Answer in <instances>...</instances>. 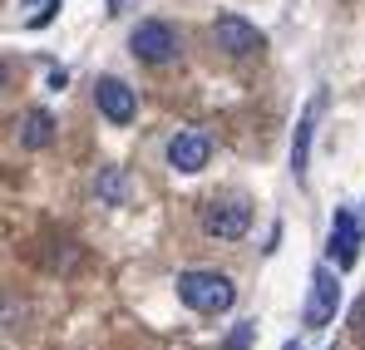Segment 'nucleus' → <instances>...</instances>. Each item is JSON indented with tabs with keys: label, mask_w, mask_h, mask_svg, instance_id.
<instances>
[{
	"label": "nucleus",
	"mask_w": 365,
	"mask_h": 350,
	"mask_svg": "<svg viewBox=\"0 0 365 350\" xmlns=\"http://www.w3.org/2000/svg\"><path fill=\"white\" fill-rule=\"evenodd\" d=\"M178 301L187 306V311H197V316H222V311H232L237 287H232V277H222V272L192 267V272L178 277Z\"/></svg>",
	"instance_id": "nucleus-1"
},
{
	"label": "nucleus",
	"mask_w": 365,
	"mask_h": 350,
	"mask_svg": "<svg viewBox=\"0 0 365 350\" xmlns=\"http://www.w3.org/2000/svg\"><path fill=\"white\" fill-rule=\"evenodd\" d=\"M197 222H202V232L217 237V242H237L252 227V207H247L242 197H207L197 207Z\"/></svg>",
	"instance_id": "nucleus-2"
},
{
	"label": "nucleus",
	"mask_w": 365,
	"mask_h": 350,
	"mask_svg": "<svg viewBox=\"0 0 365 350\" xmlns=\"http://www.w3.org/2000/svg\"><path fill=\"white\" fill-rule=\"evenodd\" d=\"M212 40H217V50H227L232 59H252L267 50V35L247 20V15H237V10H222L217 20H212Z\"/></svg>",
	"instance_id": "nucleus-3"
},
{
	"label": "nucleus",
	"mask_w": 365,
	"mask_h": 350,
	"mask_svg": "<svg viewBox=\"0 0 365 350\" xmlns=\"http://www.w3.org/2000/svg\"><path fill=\"white\" fill-rule=\"evenodd\" d=\"M128 50L143 64H168V59L178 55V30L168 20H138L133 35H128Z\"/></svg>",
	"instance_id": "nucleus-4"
},
{
	"label": "nucleus",
	"mask_w": 365,
	"mask_h": 350,
	"mask_svg": "<svg viewBox=\"0 0 365 350\" xmlns=\"http://www.w3.org/2000/svg\"><path fill=\"white\" fill-rule=\"evenodd\" d=\"M361 242H365L361 217H356L351 207H336V217H331V237H326V252H331L336 272H351V267L361 262Z\"/></svg>",
	"instance_id": "nucleus-5"
},
{
	"label": "nucleus",
	"mask_w": 365,
	"mask_h": 350,
	"mask_svg": "<svg viewBox=\"0 0 365 350\" xmlns=\"http://www.w3.org/2000/svg\"><path fill=\"white\" fill-rule=\"evenodd\" d=\"M336 306H341V287H336V272L331 267H316L311 272V296H306V331H326L336 321Z\"/></svg>",
	"instance_id": "nucleus-6"
},
{
	"label": "nucleus",
	"mask_w": 365,
	"mask_h": 350,
	"mask_svg": "<svg viewBox=\"0 0 365 350\" xmlns=\"http://www.w3.org/2000/svg\"><path fill=\"white\" fill-rule=\"evenodd\" d=\"M94 104H99V114L109 118L114 128H128V123L138 118V94L123 84L119 74H104V79L94 84Z\"/></svg>",
	"instance_id": "nucleus-7"
},
{
	"label": "nucleus",
	"mask_w": 365,
	"mask_h": 350,
	"mask_svg": "<svg viewBox=\"0 0 365 350\" xmlns=\"http://www.w3.org/2000/svg\"><path fill=\"white\" fill-rule=\"evenodd\" d=\"M321 114H326V89H311L302 118H297V133H292V173H297V182H306V168H311V138H316Z\"/></svg>",
	"instance_id": "nucleus-8"
},
{
	"label": "nucleus",
	"mask_w": 365,
	"mask_h": 350,
	"mask_svg": "<svg viewBox=\"0 0 365 350\" xmlns=\"http://www.w3.org/2000/svg\"><path fill=\"white\" fill-rule=\"evenodd\" d=\"M207 158H212V138H207V133L182 128V133L168 138V168H173V173H202Z\"/></svg>",
	"instance_id": "nucleus-9"
},
{
	"label": "nucleus",
	"mask_w": 365,
	"mask_h": 350,
	"mask_svg": "<svg viewBox=\"0 0 365 350\" xmlns=\"http://www.w3.org/2000/svg\"><path fill=\"white\" fill-rule=\"evenodd\" d=\"M50 143H55V118L45 114V109H30L25 123H20V148L40 153V148H50Z\"/></svg>",
	"instance_id": "nucleus-10"
},
{
	"label": "nucleus",
	"mask_w": 365,
	"mask_h": 350,
	"mask_svg": "<svg viewBox=\"0 0 365 350\" xmlns=\"http://www.w3.org/2000/svg\"><path fill=\"white\" fill-rule=\"evenodd\" d=\"M94 192H99V202H104V207H119L123 192H128V177H123V168H99V177H94Z\"/></svg>",
	"instance_id": "nucleus-11"
},
{
	"label": "nucleus",
	"mask_w": 365,
	"mask_h": 350,
	"mask_svg": "<svg viewBox=\"0 0 365 350\" xmlns=\"http://www.w3.org/2000/svg\"><path fill=\"white\" fill-rule=\"evenodd\" d=\"M252 341H257V321H242V326H237V331L222 341V350H247Z\"/></svg>",
	"instance_id": "nucleus-12"
},
{
	"label": "nucleus",
	"mask_w": 365,
	"mask_h": 350,
	"mask_svg": "<svg viewBox=\"0 0 365 350\" xmlns=\"http://www.w3.org/2000/svg\"><path fill=\"white\" fill-rule=\"evenodd\" d=\"M60 5H64V0H45V5H40V10L30 15V30H45V25L55 20V10H60Z\"/></svg>",
	"instance_id": "nucleus-13"
},
{
	"label": "nucleus",
	"mask_w": 365,
	"mask_h": 350,
	"mask_svg": "<svg viewBox=\"0 0 365 350\" xmlns=\"http://www.w3.org/2000/svg\"><path fill=\"white\" fill-rule=\"evenodd\" d=\"M128 5H133V0H109V15H123Z\"/></svg>",
	"instance_id": "nucleus-14"
},
{
	"label": "nucleus",
	"mask_w": 365,
	"mask_h": 350,
	"mask_svg": "<svg viewBox=\"0 0 365 350\" xmlns=\"http://www.w3.org/2000/svg\"><path fill=\"white\" fill-rule=\"evenodd\" d=\"M20 5H25V10H35V5H45V0H20Z\"/></svg>",
	"instance_id": "nucleus-15"
},
{
	"label": "nucleus",
	"mask_w": 365,
	"mask_h": 350,
	"mask_svg": "<svg viewBox=\"0 0 365 350\" xmlns=\"http://www.w3.org/2000/svg\"><path fill=\"white\" fill-rule=\"evenodd\" d=\"M282 350H302V346H297V341H287V346H282Z\"/></svg>",
	"instance_id": "nucleus-16"
}]
</instances>
